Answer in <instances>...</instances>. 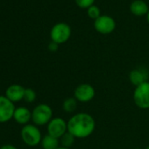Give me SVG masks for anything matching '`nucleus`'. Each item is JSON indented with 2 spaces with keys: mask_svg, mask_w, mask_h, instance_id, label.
I'll return each mask as SVG.
<instances>
[{
  "mask_svg": "<svg viewBox=\"0 0 149 149\" xmlns=\"http://www.w3.org/2000/svg\"><path fill=\"white\" fill-rule=\"evenodd\" d=\"M146 149H149V146H146Z\"/></svg>",
  "mask_w": 149,
  "mask_h": 149,
  "instance_id": "nucleus-24",
  "label": "nucleus"
},
{
  "mask_svg": "<svg viewBox=\"0 0 149 149\" xmlns=\"http://www.w3.org/2000/svg\"><path fill=\"white\" fill-rule=\"evenodd\" d=\"M35 99H36V92L31 88L26 89L24 100L27 103H33L35 101Z\"/></svg>",
  "mask_w": 149,
  "mask_h": 149,
  "instance_id": "nucleus-18",
  "label": "nucleus"
},
{
  "mask_svg": "<svg viewBox=\"0 0 149 149\" xmlns=\"http://www.w3.org/2000/svg\"><path fill=\"white\" fill-rule=\"evenodd\" d=\"M96 95V91L92 85L90 84H81L74 91V97L77 102L88 103L91 102Z\"/></svg>",
  "mask_w": 149,
  "mask_h": 149,
  "instance_id": "nucleus-6",
  "label": "nucleus"
},
{
  "mask_svg": "<svg viewBox=\"0 0 149 149\" xmlns=\"http://www.w3.org/2000/svg\"><path fill=\"white\" fill-rule=\"evenodd\" d=\"M135 149H139V148H135Z\"/></svg>",
  "mask_w": 149,
  "mask_h": 149,
  "instance_id": "nucleus-25",
  "label": "nucleus"
},
{
  "mask_svg": "<svg viewBox=\"0 0 149 149\" xmlns=\"http://www.w3.org/2000/svg\"><path fill=\"white\" fill-rule=\"evenodd\" d=\"M100 9L99 7H97V6H91V7L88 8L87 10V13H88V16L91 18V19H97V18H99L101 15H100Z\"/></svg>",
  "mask_w": 149,
  "mask_h": 149,
  "instance_id": "nucleus-17",
  "label": "nucleus"
},
{
  "mask_svg": "<svg viewBox=\"0 0 149 149\" xmlns=\"http://www.w3.org/2000/svg\"><path fill=\"white\" fill-rule=\"evenodd\" d=\"M53 118V110L47 104H40L32 111V120L37 126L47 125Z\"/></svg>",
  "mask_w": 149,
  "mask_h": 149,
  "instance_id": "nucleus-2",
  "label": "nucleus"
},
{
  "mask_svg": "<svg viewBox=\"0 0 149 149\" xmlns=\"http://www.w3.org/2000/svg\"><path fill=\"white\" fill-rule=\"evenodd\" d=\"M13 119L19 125H27L32 120V111L26 107H18L15 109L13 114Z\"/></svg>",
  "mask_w": 149,
  "mask_h": 149,
  "instance_id": "nucleus-11",
  "label": "nucleus"
},
{
  "mask_svg": "<svg viewBox=\"0 0 149 149\" xmlns=\"http://www.w3.org/2000/svg\"><path fill=\"white\" fill-rule=\"evenodd\" d=\"M78 7L83 9H88L91 6H93L95 0H74Z\"/></svg>",
  "mask_w": 149,
  "mask_h": 149,
  "instance_id": "nucleus-19",
  "label": "nucleus"
},
{
  "mask_svg": "<svg viewBox=\"0 0 149 149\" xmlns=\"http://www.w3.org/2000/svg\"><path fill=\"white\" fill-rule=\"evenodd\" d=\"M40 144L42 149H57L60 146V139L47 134L42 138Z\"/></svg>",
  "mask_w": 149,
  "mask_h": 149,
  "instance_id": "nucleus-14",
  "label": "nucleus"
},
{
  "mask_svg": "<svg viewBox=\"0 0 149 149\" xmlns=\"http://www.w3.org/2000/svg\"><path fill=\"white\" fill-rule=\"evenodd\" d=\"M130 11L136 16H143L147 14L149 9L146 3L143 0H134L130 5Z\"/></svg>",
  "mask_w": 149,
  "mask_h": 149,
  "instance_id": "nucleus-13",
  "label": "nucleus"
},
{
  "mask_svg": "<svg viewBox=\"0 0 149 149\" xmlns=\"http://www.w3.org/2000/svg\"><path fill=\"white\" fill-rule=\"evenodd\" d=\"M58 47H59V45L57 43H55L54 41H51L49 43V45H48V50L51 51V52H55V51L58 50Z\"/></svg>",
  "mask_w": 149,
  "mask_h": 149,
  "instance_id": "nucleus-20",
  "label": "nucleus"
},
{
  "mask_svg": "<svg viewBox=\"0 0 149 149\" xmlns=\"http://www.w3.org/2000/svg\"><path fill=\"white\" fill-rule=\"evenodd\" d=\"M71 36L70 26L63 22L55 24L50 31V38L52 41L58 45L67 42Z\"/></svg>",
  "mask_w": 149,
  "mask_h": 149,
  "instance_id": "nucleus-5",
  "label": "nucleus"
},
{
  "mask_svg": "<svg viewBox=\"0 0 149 149\" xmlns=\"http://www.w3.org/2000/svg\"><path fill=\"white\" fill-rule=\"evenodd\" d=\"M47 134L60 139L63 134L68 132V122L62 118H53L47 126Z\"/></svg>",
  "mask_w": 149,
  "mask_h": 149,
  "instance_id": "nucleus-7",
  "label": "nucleus"
},
{
  "mask_svg": "<svg viewBox=\"0 0 149 149\" xmlns=\"http://www.w3.org/2000/svg\"><path fill=\"white\" fill-rule=\"evenodd\" d=\"M133 101L140 109H149V82H145L135 87L133 91Z\"/></svg>",
  "mask_w": 149,
  "mask_h": 149,
  "instance_id": "nucleus-4",
  "label": "nucleus"
},
{
  "mask_svg": "<svg viewBox=\"0 0 149 149\" xmlns=\"http://www.w3.org/2000/svg\"><path fill=\"white\" fill-rule=\"evenodd\" d=\"M77 108V99L73 97L66 98L62 103V109L67 113H73Z\"/></svg>",
  "mask_w": 149,
  "mask_h": 149,
  "instance_id": "nucleus-15",
  "label": "nucleus"
},
{
  "mask_svg": "<svg viewBox=\"0 0 149 149\" xmlns=\"http://www.w3.org/2000/svg\"><path fill=\"white\" fill-rule=\"evenodd\" d=\"M0 149H18L15 146L13 145H11V144H6V145H3Z\"/></svg>",
  "mask_w": 149,
  "mask_h": 149,
  "instance_id": "nucleus-21",
  "label": "nucleus"
},
{
  "mask_svg": "<svg viewBox=\"0 0 149 149\" xmlns=\"http://www.w3.org/2000/svg\"><path fill=\"white\" fill-rule=\"evenodd\" d=\"M146 20H147V22H148V24H149V11H148V13H147V14H146Z\"/></svg>",
  "mask_w": 149,
  "mask_h": 149,
  "instance_id": "nucleus-22",
  "label": "nucleus"
},
{
  "mask_svg": "<svg viewBox=\"0 0 149 149\" xmlns=\"http://www.w3.org/2000/svg\"><path fill=\"white\" fill-rule=\"evenodd\" d=\"M57 149H71V148H67V147H63V146H59Z\"/></svg>",
  "mask_w": 149,
  "mask_h": 149,
  "instance_id": "nucleus-23",
  "label": "nucleus"
},
{
  "mask_svg": "<svg viewBox=\"0 0 149 149\" xmlns=\"http://www.w3.org/2000/svg\"><path fill=\"white\" fill-rule=\"evenodd\" d=\"M147 74L143 68H135L132 69L129 74V80L132 85L135 87L139 84L147 82Z\"/></svg>",
  "mask_w": 149,
  "mask_h": 149,
  "instance_id": "nucleus-12",
  "label": "nucleus"
},
{
  "mask_svg": "<svg viewBox=\"0 0 149 149\" xmlns=\"http://www.w3.org/2000/svg\"><path fill=\"white\" fill-rule=\"evenodd\" d=\"M26 89L19 84H13L6 89V97L13 103L19 102L24 99Z\"/></svg>",
  "mask_w": 149,
  "mask_h": 149,
  "instance_id": "nucleus-10",
  "label": "nucleus"
},
{
  "mask_svg": "<svg viewBox=\"0 0 149 149\" xmlns=\"http://www.w3.org/2000/svg\"><path fill=\"white\" fill-rule=\"evenodd\" d=\"M15 105L6 96H0V123H6L13 118Z\"/></svg>",
  "mask_w": 149,
  "mask_h": 149,
  "instance_id": "nucleus-9",
  "label": "nucleus"
},
{
  "mask_svg": "<svg viewBox=\"0 0 149 149\" xmlns=\"http://www.w3.org/2000/svg\"><path fill=\"white\" fill-rule=\"evenodd\" d=\"M96 121L94 118L85 112L73 115L68 121V132L76 139L90 137L95 131Z\"/></svg>",
  "mask_w": 149,
  "mask_h": 149,
  "instance_id": "nucleus-1",
  "label": "nucleus"
},
{
  "mask_svg": "<svg viewBox=\"0 0 149 149\" xmlns=\"http://www.w3.org/2000/svg\"><path fill=\"white\" fill-rule=\"evenodd\" d=\"M23 142L29 146H35L41 142V132L35 125L27 124L23 126L20 132Z\"/></svg>",
  "mask_w": 149,
  "mask_h": 149,
  "instance_id": "nucleus-3",
  "label": "nucleus"
},
{
  "mask_svg": "<svg viewBox=\"0 0 149 149\" xmlns=\"http://www.w3.org/2000/svg\"><path fill=\"white\" fill-rule=\"evenodd\" d=\"M59 139H60V144L61 145V146L67 147V148H70L74 145V140H76V138H74L71 133L67 132Z\"/></svg>",
  "mask_w": 149,
  "mask_h": 149,
  "instance_id": "nucleus-16",
  "label": "nucleus"
},
{
  "mask_svg": "<svg viewBox=\"0 0 149 149\" xmlns=\"http://www.w3.org/2000/svg\"><path fill=\"white\" fill-rule=\"evenodd\" d=\"M94 27L101 34H110L115 30L116 22L111 16L101 15L94 21Z\"/></svg>",
  "mask_w": 149,
  "mask_h": 149,
  "instance_id": "nucleus-8",
  "label": "nucleus"
}]
</instances>
